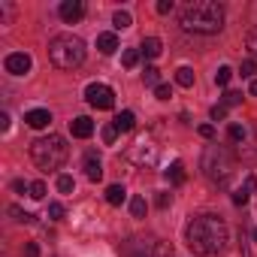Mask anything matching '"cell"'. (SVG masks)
Segmentation results:
<instances>
[{"mask_svg":"<svg viewBox=\"0 0 257 257\" xmlns=\"http://www.w3.org/2000/svg\"><path fill=\"white\" fill-rule=\"evenodd\" d=\"M227 224L218 218V215H197L188 221L185 227V239H188V248L200 257H215L224 251L227 245Z\"/></svg>","mask_w":257,"mask_h":257,"instance_id":"obj_1","label":"cell"},{"mask_svg":"<svg viewBox=\"0 0 257 257\" xmlns=\"http://www.w3.org/2000/svg\"><path fill=\"white\" fill-rule=\"evenodd\" d=\"M182 28L194 34H218L224 28V7L215 0H191L182 7Z\"/></svg>","mask_w":257,"mask_h":257,"instance_id":"obj_2","label":"cell"},{"mask_svg":"<svg viewBox=\"0 0 257 257\" xmlns=\"http://www.w3.org/2000/svg\"><path fill=\"white\" fill-rule=\"evenodd\" d=\"M67 155H70V149H67L64 137H58V134H49V137H43V140H37V143L31 146V161H34L43 173L58 170V167L67 161Z\"/></svg>","mask_w":257,"mask_h":257,"instance_id":"obj_3","label":"cell"},{"mask_svg":"<svg viewBox=\"0 0 257 257\" xmlns=\"http://www.w3.org/2000/svg\"><path fill=\"white\" fill-rule=\"evenodd\" d=\"M49 58L61 70H76L85 61V43L73 34H61L49 43Z\"/></svg>","mask_w":257,"mask_h":257,"instance_id":"obj_4","label":"cell"},{"mask_svg":"<svg viewBox=\"0 0 257 257\" xmlns=\"http://www.w3.org/2000/svg\"><path fill=\"white\" fill-rule=\"evenodd\" d=\"M233 170H236V161H233L230 149H224V146H209L206 149V155H203V173H206V179L212 185L224 188L230 182Z\"/></svg>","mask_w":257,"mask_h":257,"instance_id":"obj_5","label":"cell"},{"mask_svg":"<svg viewBox=\"0 0 257 257\" xmlns=\"http://www.w3.org/2000/svg\"><path fill=\"white\" fill-rule=\"evenodd\" d=\"M127 158H131L137 167H155V164H158V146H155V140H152L149 134H146V137H140V140L131 146Z\"/></svg>","mask_w":257,"mask_h":257,"instance_id":"obj_6","label":"cell"},{"mask_svg":"<svg viewBox=\"0 0 257 257\" xmlns=\"http://www.w3.org/2000/svg\"><path fill=\"white\" fill-rule=\"evenodd\" d=\"M85 100L94 106V109H112L115 106V91L103 82H91L85 88Z\"/></svg>","mask_w":257,"mask_h":257,"instance_id":"obj_7","label":"cell"},{"mask_svg":"<svg viewBox=\"0 0 257 257\" xmlns=\"http://www.w3.org/2000/svg\"><path fill=\"white\" fill-rule=\"evenodd\" d=\"M7 73H13V76H25V73H31V67H34V61H31V55L28 52H13V55H7Z\"/></svg>","mask_w":257,"mask_h":257,"instance_id":"obj_8","label":"cell"},{"mask_svg":"<svg viewBox=\"0 0 257 257\" xmlns=\"http://www.w3.org/2000/svg\"><path fill=\"white\" fill-rule=\"evenodd\" d=\"M58 16H61L67 25H76V22L85 16V4H82V0H64V4L58 7Z\"/></svg>","mask_w":257,"mask_h":257,"instance_id":"obj_9","label":"cell"},{"mask_svg":"<svg viewBox=\"0 0 257 257\" xmlns=\"http://www.w3.org/2000/svg\"><path fill=\"white\" fill-rule=\"evenodd\" d=\"M70 134H73L76 140H88V137L94 134V121H91V118H85V115L73 118V121H70Z\"/></svg>","mask_w":257,"mask_h":257,"instance_id":"obj_10","label":"cell"},{"mask_svg":"<svg viewBox=\"0 0 257 257\" xmlns=\"http://www.w3.org/2000/svg\"><path fill=\"white\" fill-rule=\"evenodd\" d=\"M25 121H28V127H34V131H43V127L52 124V112L49 109H31L25 115Z\"/></svg>","mask_w":257,"mask_h":257,"instance_id":"obj_11","label":"cell"},{"mask_svg":"<svg viewBox=\"0 0 257 257\" xmlns=\"http://www.w3.org/2000/svg\"><path fill=\"white\" fill-rule=\"evenodd\" d=\"M85 176H88L91 182H100V179H103V164H100V158H97L94 152L85 155Z\"/></svg>","mask_w":257,"mask_h":257,"instance_id":"obj_12","label":"cell"},{"mask_svg":"<svg viewBox=\"0 0 257 257\" xmlns=\"http://www.w3.org/2000/svg\"><path fill=\"white\" fill-rule=\"evenodd\" d=\"M112 124H115L118 134H127V131H134V127H137V115L134 112H118Z\"/></svg>","mask_w":257,"mask_h":257,"instance_id":"obj_13","label":"cell"},{"mask_svg":"<svg viewBox=\"0 0 257 257\" xmlns=\"http://www.w3.org/2000/svg\"><path fill=\"white\" fill-rule=\"evenodd\" d=\"M97 49H100V55H115L118 37H115V34H100V37H97Z\"/></svg>","mask_w":257,"mask_h":257,"instance_id":"obj_14","label":"cell"},{"mask_svg":"<svg viewBox=\"0 0 257 257\" xmlns=\"http://www.w3.org/2000/svg\"><path fill=\"white\" fill-rule=\"evenodd\" d=\"M140 52L152 61V58H158V55L164 52V46H161V40H158V37H146V40H143V46H140Z\"/></svg>","mask_w":257,"mask_h":257,"instance_id":"obj_15","label":"cell"},{"mask_svg":"<svg viewBox=\"0 0 257 257\" xmlns=\"http://www.w3.org/2000/svg\"><path fill=\"white\" fill-rule=\"evenodd\" d=\"M124 200H127V191H124L121 185H109V188H106V203H109V206H121Z\"/></svg>","mask_w":257,"mask_h":257,"instance_id":"obj_16","label":"cell"},{"mask_svg":"<svg viewBox=\"0 0 257 257\" xmlns=\"http://www.w3.org/2000/svg\"><path fill=\"white\" fill-rule=\"evenodd\" d=\"M167 179H170L173 185H182V182L188 179V176H185V164H179V161H176V164L167 170Z\"/></svg>","mask_w":257,"mask_h":257,"instance_id":"obj_17","label":"cell"},{"mask_svg":"<svg viewBox=\"0 0 257 257\" xmlns=\"http://www.w3.org/2000/svg\"><path fill=\"white\" fill-rule=\"evenodd\" d=\"M149 257H176V251H173L170 242H152V254Z\"/></svg>","mask_w":257,"mask_h":257,"instance_id":"obj_18","label":"cell"},{"mask_svg":"<svg viewBox=\"0 0 257 257\" xmlns=\"http://www.w3.org/2000/svg\"><path fill=\"white\" fill-rule=\"evenodd\" d=\"M112 25H115V31H124V28H131V25H134V16H131V13H124V10H118V13L112 16Z\"/></svg>","mask_w":257,"mask_h":257,"instance_id":"obj_19","label":"cell"},{"mask_svg":"<svg viewBox=\"0 0 257 257\" xmlns=\"http://www.w3.org/2000/svg\"><path fill=\"white\" fill-rule=\"evenodd\" d=\"M176 82H179L182 88H191V85H194V70H191V67H179V70H176Z\"/></svg>","mask_w":257,"mask_h":257,"instance_id":"obj_20","label":"cell"},{"mask_svg":"<svg viewBox=\"0 0 257 257\" xmlns=\"http://www.w3.org/2000/svg\"><path fill=\"white\" fill-rule=\"evenodd\" d=\"M140 58H143V52H140V49H127V52L121 55V64L131 70V67H137V64H140Z\"/></svg>","mask_w":257,"mask_h":257,"instance_id":"obj_21","label":"cell"},{"mask_svg":"<svg viewBox=\"0 0 257 257\" xmlns=\"http://www.w3.org/2000/svg\"><path fill=\"white\" fill-rule=\"evenodd\" d=\"M146 212H149L146 197H134V200H131V215H134V218H146Z\"/></svg>","mask_w":257,"mask_h":257,"instance_id":"obj_22","label":"cell"},{"mask_svg":"<svg viewBox=\"0 0 257 257\" xmlns=\"http://www.w3.org/2000/svg\"><path fill=\"white\" fill-rule=\"evenodd\" d=\"M245 46H248V55H251V61L257 64V28H251V31H248V37H245Z\"/></svg>","mask_w":257,"mask_h":257,"instance_id":"obj_23","label":"cell"},{"mask_svg":"<svg viewBox=\"0 0 257 257\" xmlns=\"http://www.w3.org/2000/svg\"><path fill=\"white\" fill-rule=\"evenodd\" d=\"M254 70H257V64H254V61L248 58V61H242V67H239V76H242V79H251V82H254Z\"/></svg>","mask_w":257,"mask_h":257,"instance_id":"obj_24","label":"cell"},{"mask_svg":"<svg viewBox=\"0 0 257 257\" xmlns=\"http://www.w3.org/2000/svg\"><path fill=\"white\" fill-rule=\"evenodd\" d=\"M221 103H224L227 109H230V106H239V103H242V91H227V94L221 97Z\"/></svg>","mask_w":257,"mask_h":257,"instance_id":"obj_25","label":"cell"},{"mask_svg":"<svg viewBox=\"0 0 257 257\" xmlns=\"http://www.w3.org/2000/svg\"><path fill=\"white\" fill-rule=\"evenodd\" d=\"M73 188H76L73 176H58V191L61 194H73Z\"/></svg>","mask_w":257,"mask_h":257,"instance_id":"obj_26","label":"cell"},{"mask_svg":"<svg viewBox=\"0 0 257 257\" xmlns=\"http://www.w3.org/2000/svg\"><path fill=\"white\" fill-rule=\"evenodd\" d=\"M10 215H16V221H22V224H34V221H37L31 212H22L19 206H10Z\"/></svg>","mask_w":257,"mask_h":257,"instance_id":"obj_27","label":"cell"},{"mask_svg":"<svg viewBox=\"0 0 257 257\" xmlns=\"http://www.w3.org/2000/svg\"><path fill=\"white\" fill-rule=\"evenodd\" d=\"M143 82H146V85H152V88H158V85H161V82H158V67H146Z\"/></svg>","mask_w":257,"mask_h":257,"instance_id":"obj_28","label":"cell"},{"mask_svg":"<svg viewBox=\"0 0 257 257\" xmlns=\"http://www.w3.org/2000/svg\"><path fill=\"white\" fill-rule=\"evenodd\" d=\"M233 79V70L230 67H218V73H215V85H227Z\"/></svg>","mask_w":257,"mask_h":257,"instance_id":"obj_29","label":"cell"},{"mask_svg":"<svg viewBox=\"0 0 257 257\" xmlns=\"http://www.w3.org/2000/svg\"><path fill=\"white\" fill-rule=\"evenodd\" d=\"M28 197H31V200H43V197H46V185H43V182H31Z\"/></svg>","mask_w":257,"mask_h":257,"instance_id":"obj_30","label":"cell"},{"mask_svg":"<svg viewBox=\"0 0 257 257\" xmlns=\"http://www.w3.org/2000/svg\"><path fill=\"white\" fill-rule=\"evenodd\" d=\"M209 118H212V121H224V118H227V106H224V103L212 106V109H209Z\"/></svg>","mask_w":257,"mask_h":257,"instance_id":"obj_31","label":"cell"},{"mask_svg":"<svg viewBox=\"0 0 257 257\" xmlns=\"http://www.w3.org/2000/svg\"><path fill=\"white\" fill-rule=\"evenodd\" d=\"M227 134H230L233 143H242V140H245V127H242V124H230V131H227Z\"/></svg>","mask_w":257,"mask_h":257,"instance_id":"obj_32","label":"cell"},{"mask_svg":"<svg viewBox=\"0 0 257 257\" xmlns=\"http://www.w3.org/2000/svg\"><path fill=\"white\" fill-rule=\"evenodd\" d=\"M115 137H118L115 124H106V127H103V143H106V146H112V143H115Z\"/></svg>","mask_w":257,"mask_h":257,"instance_id":"obj_33","label":"cell"},{"mask_svg":"<svg viewBox=\"0 0 257 257\" xmlns=\"http://www.w3.org/2000/svg\"><path fill=\"white\" fill-rule=\"evenodd\" d=\"M155 97H158V100H170V97H173V88H170V85H164V82H161V85H158V88H155Z\"/></svg>","mask_w":257,"mask_h":257,"instance_id":"obj_34","label":"cell"},{"mask_svg":"<svg viewBox=\"0 0 257 257\" xmlns=\"http://www.w3.org/2000/svg\"><path fill=\"white\" fill-rule=\"evenodd\" d=\"M248 200H251V191H245V188H239V191L233 194V203H236V206H245Z\"/></svg>","mask_w":257,"mask_h":257,"instance_id":"obj_35","label":"cell"},{"mask_svg":"<svg viewBox=\"0 0 257 257\" xmlns=\"http://www.w3.org/2000/svg\"><path fill=\"white\" fill-rule=\"evenodd\" d=\"M49 218L52 221H61L64 218V206L61 203H49Z\"/></svg>","mask_w":257,"mask_h":257,"instance_id":"obj_36","label":"cell"},{"mask_svg":"<svg viewBox=\"0 0 257 257\" xmlns=\"http://www.w3.org/2000/svg\"><path fill=\"white\" fill-rule=\"evenodd\" d=\"M197 131H200V137H203V140H215V127H212V124H200Z\"/></svg>","mask_w":257,"mask_h":257,"instance_id":"obj_37","label":"cell"},{"mask_svg":"<svg viewBox=\"0 0 257 257\" xmlns=\"http://www.w3.org/2000/svg\"><path fill=\"white\" fill-rule=\"evenodd\" d=\"M25 257H40V245L37 242H28L25 245Z\"/></svg>","mask_w":257,"mask_h":257,"instance_id":"obj_38","label":"cell"},{"mask_svg":"<svg viewBox=\"0 0 257 257\" xmlns=\"http://www.w3.org/2000/svg\"><path fill=\"white\" fill-rule=\"evenodd\" d=\"M170 203H173V194H158V206L161 209H170Z\"/></svg>","mask_w":257,"mask_h":257,"instance_id":"obj_39","label":"cell"},{"mask_svg":"<svg viewBox=\"0 0 257 257\" xmlns=\"http://www.w3.org/2000/svg\"><path fill=\"white\" fill-rule=\"evenodd\" d=\"M158 13H161V16L173 13V0H161V4H158Z\"/></svg>","mask_w":257,"mask_h":257,"instance_id":"obj_40","label":"cell"},{"mask_svg":"<svg viewBox=\"0 0 257 257\" xmlns=\"http://www.w3.org/2000/svg\"><path fill=\"white\" fill-rule=\"evenodd\" d=\"M13 191L25 194V191H31V185H28V182H22V179H16V182H13Z\"/></svg>","mask_w":257,"mask_h":257,"instance_id":"obj_41","label":"cell"},{"mask_svg":"<svg viewBox=\"0 0 257 257\" xmlns=\"http://www.w3.org/2000/svg\"><path fill=\"white\" fill-rule=\"evenodd\" d=\"M0 131H10V115H7V112L0 115Z\"/></svg>","mask_w":257,"mask_h":257,"instance_id":"obj_42","label":"cell"},{"mask_svg":"<svg viewBox=\"0 0 257 257\" xmlns=\"http://www.w3.org/2000/svg\"><path fill=\"white\" fill-rule=\"evenodd\" d=\"M251 94H254V97H257V79H254V82H251Z\"/></svg>","mask_w":257,"mask_h":257,"instance_id":"obj_43","label":"cell"},{"mask_svg":"<svg viewBox=\"0 0 257 257\" xmlns=\"http://www.w3.org/2000/svg\"><path fill=\"white\" fill-rule=\"evenodd\" d=\"M254 242H257V230H254Z\"/></svg>","mask_w":257,"mask_h":257,"instance_id":"obj_44","label":"cell"}]
</instances>
